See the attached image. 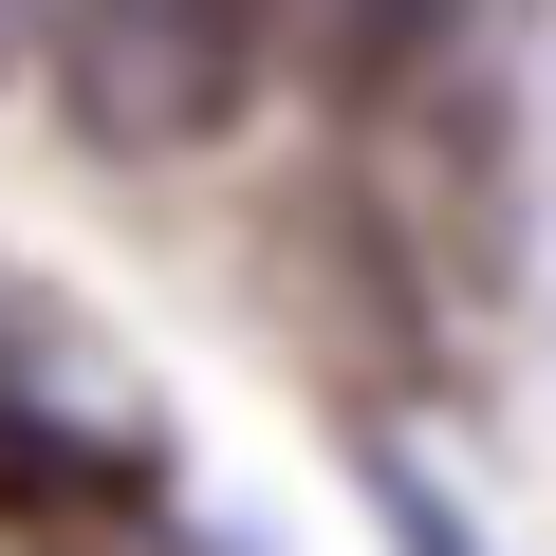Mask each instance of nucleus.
Listing matches in <instances>:
<instances>
[{
	"label": "nucleus",
	"mask_w": 556,
	"mask_h": 556,
	"mask_svg": "<svg viewBox=\"0 0 556 556\" xmlns=\"http://www.w3.org/2000/svg\"><path fill=\"white\" fill-rule=\"evenodd\" d=\"M56 20V75L112 149H204L278 56H260V0H38Z\"/></svg>",
	"instance_id": "nucleus-1"
},
{
	"label": "nucleus",
	"mask_w": 556,
	"mask_h": 556,
	"mask_svg": "<svg viewBox=\"0 0 556 556\" xmlns=\"http://www.w3.org/2000/svg\"><path fill=\"white\" fill-rule=\"evenodd\" d=\"M0 408H20V390H0Z\"/></svg>",
	"instance_id": "nucleus-3"
},
{
	"label": "nucleus",
	"mask_w": 556,
	"mask_h": 556,
	"mask_svg": "<svg viewBox=\"0 0 556 556\" xmlns=\"http://www.w3.org/2000/svg\"><path fill=\"white\" fill-rule=\"evenodd\" d=\"M445 20H464V0H260V56L298 93H390Z\"/></svg>",
	"instance_id": "nucleus-2"
}]
</instances>
